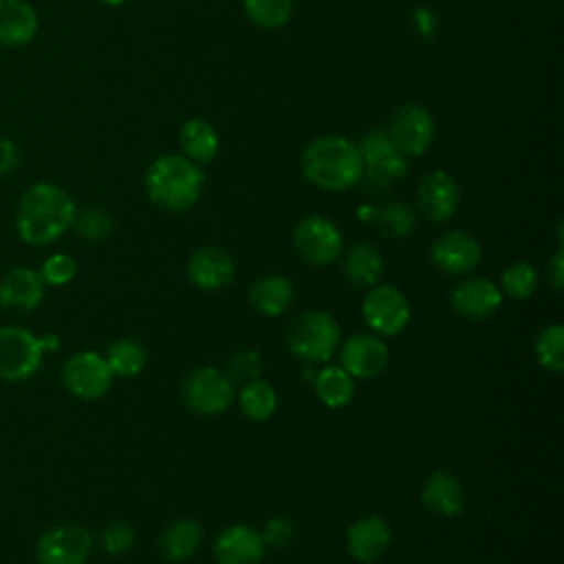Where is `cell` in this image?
<instances>
[{
    "mask_svg": "<svg viewBox=\"0 0 564 564\" xmlns=\"http://www.w3.org/2000/svg\"><path fill=\"white\" fill-rule=\"evenodd\" d=\"M75 218L73 198L53 183L31 185L15 212V227L24 242L42 247L55 242Z\"/></svg>",
    "mask_w": 564,
    "mask_h": 564,
    "instance_id": "1",
    "label": "cell"
},
{
    "mask_svg": "<svg viewBox=\"0 0 564 564\" xmlns=\"http://www.w3.org/2000/svg\"><path fill=\"white\" fill-rule=\"evenodd\" d=\"M302 174L326 192H344L357 185L364 161L359 148L339 134H328L311 141L300 159Z\"/></svg>",
    "mask_w": 564,
    "mask_h": 564,
    "instance_id": "2",
    "label": "cell"
},
{
    "mask_svg": "<svg viewBox=\"0 0 564 564\" xmlns=\"http://www.w3.org/2000/svg\"><path fill=\"white\" fill-rule=\"evenodd\" d=\"M203 181V170L194 161L163 154L150 163L143 183L154 205L167 212H185L198 200Z\"/></svg>",
    "mask_w": 564,
    "mask_h": 564,
    "instance_id": "3",
    "label": "cell"
},
{
    "mask_svg": "<svg viewBox=\"0 0 564 564\" xmlns=\"http://www.w3.org/2000/svg\"><path fill=\"white\" fill-rule=\"evenodd\" d=\"M57 348V337H35L20 326L0 328V379L18 383L31 379L42 364L44 350Z\"/></svg>",
    "mask_w": 564,
    "mask_h": 564,
    "instance_id": "4",
    "label": "cell"
},
{
    "mask_svg": "<svg viewBox=\"0 0 564 564\" xmlns=\"http://www.w3.org/2000/svg\"><path fill=\"white\" fill-rule=\"evenodd\" d=\"M339 344V326L326 311H304L286 328L289 350L308 364L328 361Z\"/></svg>",
    "mask_w": 564,
    "mask_h": 564,
    "instance_id": "5",
    "label": "cell"
},
{
    "mask_svg": "<svg viewBox=\"0 0 564 564\" xmlns=\"http://www.w3.org/2000/svg\"><path fill=\"white\" fill-rule=\"evenodd\" d=\"M181 397L192 412L212 416L229 408L234 401V383L218 368L200 366L183 377Z\"/></svg>",
    "mask_w": 564,
    "mask_h": 564,
    "instance_id": "6",
    "label": "cell"
},
{
    "mask_svg": "<svg viewBox=\"0 0 564 564\" xmlns=\"http://www.w3.org/2000/svg\"><path fill=\"white\" fill-rule=\"evenodd\" d=\"M59 377H62L64 388L70 394L90 401V399L104 397L110 390L115 375H112L106 357H101L99 352H93V350H84V352L70 355L64 361Z\"/></svg>",
    "mask_w": 564,
    "mask_h": 564,
    "instance_id": "7",
    "label": "cell"
},
{
    "mask_svg": "<svg viewBox=\"0 0 564 564\" xmlns=\"http://www.w3.org/2000/svg\"><path fill=\"white\" fill-rule=\"evenodd\" d=\"M293 247L308 264L324 267L339 258L344 240L339 229L328 218L306 216L293 229Z\"/></svg>",
    "mask_w": 564,
    "mask_h": 564,
    "instance_id": "8",
    "label": "cell"
},
{
    "mask_svg": "<svg viewBox=\"0 0 564 564\" xmlns=\"http://www.w3.org/2000/svg\"><path fill=\"white\" fill-rule=\"evenodd\" d=\"M361 313L366 324L379 333V335H397L401 333L408 322H410V306L405 295L392 286V284H381L368 291L361 304Z\"/></svg>",
    "mask_w": 564,
    "mask_h": 564,
    "instance_id": "9",
    "label": "cell"
},
{
    "mask_svg": "<svg viewBox=\"0 0 564 564\" xmlns=\"http://www.w3.org/2000/svg\"><path fill=\"white\" fill-rule=\"evenodd\" d=\"M93 538L79 524H59L42 533L37 540L40 564H84L90 555Z\"/></svg>",
    "mask_w": 564,
    "mask_h": 564,
    "instance_id": "10",
    "label": "cell"
},
{
    "mask_svg": "<svg viewBox=\"0 0 564 564\" xmlns=\"http://www.w3.org/2000/svg\"><path fill=\"white\" fill-rule=\"evenodd\" d=\"M388 134L405 156L423 154L434 139V121L419 104H403L390 119Z\"/></svg>",
    "mask_w": 564,
    "mask_h": 564,
    "instance_id": "11",
    "label": "cell"
},
{
    "mask_svg": "<svg viewBox=\"0 0 564 564\" xmlns=\"http://www.w3.org/2000/svg\"><path fill=\"white\" fill-rule=\"evenodd\" d=\"M430 258L443 273L463 275L476 269V264L480 262V245L471 234L452 229L434 240Z\"/></svg>",
    "mask_w": 564,
    "mask_h": 564,
    "instance_id": "12",
    "label": "cell"
},
{
    "mask_svg": "<svg viewBox=\"0 0 564 564\" xmlns=\"http://www.w3.org/2000/svg\"><path fill=\"white\" fill-rule=\"evenodd\" d=\"M339 359H341V368L350 377L372 379L386 370L390 352L379 337L368 333H357L341 344Z\"/></svg>",
    "mask_w": 564,
    "mask_h": 564,
    "instance_id": "13",
    "label": "cell"
},
{
    "mask_svg": "<svg viewBox=\"0 0 564 564\" xmlns=\"http://www.w3.org/2000/svg\"><path fill=\"white\" fill-rule=\"evenodd\" d=\"M458 185L443 170L430 172L416 187V207L432 223L449 220L458 207Z\"/></svg>",
    "mask_w": 564,
    "mask_h": 564,
    "instance_id": "14",
    "label": "cell"
},
{
    "mask_svg": "<svg viewBox=\"0 0 564 564\" xmlns=\"http://www.w3.org/2000/svg\"><path fill=\"white\" fill-rule=\"evenodd\" d=\"M452 308L471 322H480L491 317L500 304H502V293L500 289L487 280V278H469L458 282L452 293H449Z\"/></svg>",
    "mask_w": 564,
    "mask_h": 564,
    "instance_id": "15",
    "label": "cell"
},
{
    "mask_svg": "<svg viewBox=\"0 0 564 564\" xmlns=\"http://www.w3.org/2000/svg\"><path fill=\"white\" fill-rule=\"evenodd\" d=\"M359 154L364 161V170L377 174L386 181H397L408 172L405 154L392 143L386 130H372L361 137Z\"/></svg>",
    "mask_w": 564,
    "mask_h": 564,
    "instance_id": "16",
    "label": "cell"
},
{
    "mask_svg": "<svg viewBox=\"0 0 564 564\" xmlns=\"http://www.w3.org/2000/svg\"><path fill=\"white\" fill-rule=\"evenodd\" d=\"M264 540L253 527L234 524L218 533L214 555L218 564H260L264 557Z\"/></svg>",
    "mask_w": 564,
    "mask_h": 564,
    "instance_id": "17",
    "label": "cell"
},
{
    "mask_svg": "<svg viewBox=\"0 0 564 564\" xmlns=\"http://www.w3.org/2000/svg\"><path fill=\"white\" fill-rule=\"evenodd\" d=\"M390 546V529L379 516H366L346 531V549L357 562H377Z\"/></svg>",
    "mask_w": 564,
    "mask_h": 564,
    "instance_id": "18",
    "label": "cell"
},
{
    "mask_svg": "<svg viewBox=\"0 0 564 564\" xmlns=\"http://www.w3.org/2000/svg\"><path fill=\"white\" fill-rule=\"evenodd\" d=\"M236 264L231 256L220 247H203L187 262L189 280L207 291L227 286L234 280Z\"/></svg>",
    "mask_w": 564,
    "mask_h": 564,
    "instance_id": "19",
    "label": "cell"
},
{
    "mask_svg": "<svg viewBox=\"0 0 564 564\" xmlns=\"http://www.w3.org/2000/svg\"><path fill=\"white\" fill-rule=\"evenodd\" d=\"M44 297V280L40 271L15 267L0 280V306L33 311Z\"/></svg>",
    "mask_w": 564,
    "mask_h": 564,
    "instance_id": "20",
    "label": "cell"
},
{
    "mask_svg": "<svg viewBox=\"0 0 564 564\" xmlns=\"http://www.w3.org/2000/svg\"><path fill=\"white\" fill-rule=\"evenodd\" d=\"M421 500L434 513L454 518L465 507V489L449 471H432L421 487Z\"/></svg>",
    "mask_w": 564,
    "mask_h": 564,
    "instance_id": "21",
    "label": "cell"
},
{
    "mask_svg": "<svg viewBox=\"0 0 564 564\" xmlns=\"http://www.w3.org/2000/svg\"><path fill=\"white\" fill-rule=\"evenodd\" d=\"M37 33V13L26 0H0V44L24 46Z\"/></svg>",
    "mask_w": 564,
    "mask_h": 564,
    "instance_id": "22",
    "label": "cell"
},
{
    "mask_svg": "<svg viewBox=\"0 0 564 564\" xmlns=\"http://www.w3.org/2000/svg\"><path fill=\"white\" fill-rule=\"evenodd\" d=\"M249 302L260 315L278 317L293 302V282L284 275L260 278L249 291Z\"/></svg>",
    "mask_w": 564,
    "mask_h": 564,
    "instance_id": "23",
    "label": "cell"
},
{
    "mask_svg": "<svg viewBox=\"0 0 564 564\" xmlns=\"http://www.w3.org/2000/svg\"><path fill=\"white\" fill-rule=\"evenodd\" d=\"M203 542V529L196 520H187V518H181V520H174L163 538H161V553L170 560V562H183V560H189L198 546Z\"/></svg>",
    "mask_w": 564,
    "mask_h": 564,
    "instance_id": "24",
    "label": "cell"
},
{
    "mask_svg": "<svg viewBox=\"0 0 564 564\" xmlns=\"http://www.w3.org/2000/svg\"><path fill=\"white\" fill-rule=\"evenodd\" d=\"M383 271V258L370 242L355 245L344 258V275L355 286H372Z\"/></svg>",
    "mask_w": 564,
    "mask_h": 564,
    "instance_id": "25",
    "label": "cell"
},
{
    "mask_svg": "<svg viewBox=\"0 0 564 564\" xmlns=\"http://www.w3.org/2000/svg\"><path fill=\"white\" fill-rule=\"evenodd\" d=\"M181 148L189 161L209 163L218 150V134L205 119H189L178 132Z\"/></svg>",
    "mask_w": 564,
    "mask_h": 564,
    "instance_id": "26",
    "label": "cell"
},
{
    "mask_svg": "<svg viewBox=\"0 0 564 564\" xmlns=\"http://www.w3.org/2000/svg\"><path fill=\"white\" fill-rule=\"evenodd\" d=\"M315 392L328 408H341L355 397L352 377L339 366H326L315 375Z\"/></svg>",
    "mask_w": 564,
    "mask_h": 564,
    "instance_id": "27",
    "label": "cell"
},
{
    "mask_svg": "<svg viewBox=\"0 0 564 564\" xmlns=\"http://www.w3.org/2000/svg\"><path fill=\"white\" fill-rule=\"evenodd\" d=\"M240 410L247 419L251 421H267L275 405H278V397H275V390L269 381L264 379H251L242 386L240 390Z\"/></svg>",
    "mask_w": 564,
    "mask_h": 564,
    "instance_id": "28",
    "label": "cell"
},
{
    "mask_svg": "<svg viewBox=\"0 0 564 564\" xmlns=\"http://www.w3.org/2000/svg\"><path fill=\"white\" fill-rule=\"evenodd\" d=\"M372 223L379 227V231L388 238H405L414 231L416 218L414 212L403 203H388L379 209H372L370 214Z\"/></svg>",
    "mask_w": 564,
    "mask_h": 564,
    "instance_id": "29",
    "label": "cell"
},
{
    "mask_svg": "<svg viewBox=\"0 0 564 564\" xmlns=\"http://www.w3.org/2000/svg\"><path fill=\"white\" fill-rule=\"evenodd\" d=\"M106 361H108L112 375L134 377L145 366V350L134 339H117L110 344Z\"/></svg>",
    "mask_w": 564,
    "mask_h": 564,
    "instance_id": "30",
    "label": "cell"
},
{
    "mask_svg": "<svg viewBox=\"0 0 564 564\" xmlns=\"http://www.w3.org/2000/svg\"><path fill=\"white\" fill-rule=\"evenodd\" d=\"M535 357L549 372H562L564 368V328L562 324H551L535 337Z\"/></svg>",
    "mask_w": 564,
    "mask_h": 564,
    "instance_id": "31",
    "label": "cell"
},
{
    "mask_svg": "<svg viewBox=\"0 0 564 564\" xmlns=\"http://www.w3.org/2000/svg\"><path fill=\"white\" fill-rule=\"evenodd\" d=\"M247 18L262 29H278L289 22L293 2L291 0H242Z\"/></svg>",
    "mask_w": 564,
    "mask_h": 564,
    "instance_id": "32",
    "label": "cell"
},
{
    "mask_svg": "<svg viewBox=\"0 0 564 564\" xmlns=\"http://www.w3.org/2000/svg\"><path fill=\"white\" fill-rule=\"evenodd\" d=\"M538 282H540V275H538L535 267L529 262H522V260L509 264L502 273V289L507 291V295H511L516 300L531 297L538 289Z\"/></svg>",
    "mask_w": 564,
    "mask_h": 564,
    "instance_id": "33",
    "label": "cell"
},
{
    "mask_svg": "<svg viewBox=\"0 0 564 564\" xmlns=\"http://www.w3.org/2000/svg\"><path fill=\"white\" fill-rule=\"evenodd\" d=\"M73 227L86 240H104L112 231V220L104 209L88 207V209H82L79 214L75 212Z\"/></svg>",
    "mask_w": 564,
    "mask_h": 564,
    "instance_id": "34",
    "label": "cell"
},
{
    "mask_svg": "<svg viewBox=\"0 0 564 564\" xmlns=\"http://www.w3.org/2000/svg\"><path fill=\"white\" fill-rule=\"evenodd\" d=\"M75 271H77V262L68 253H53L51 258L44 260L40 275L44 282L59 286V284L70 282Z\"/></svg>",
    "mask_w": 564,
    "mask_h": 564,
    "instance_id": "35",
    "label": "cell"
},
{
    "mask_svg": "<svg viewBox=\"0 0 564 564\" xmlns=\"http://www.w3.org/2000/svg\"><path fill=\"white\" fill-rule=\"evenodd\" d=\"M134 544V531L126 522H112L101 531V546L110 555H121Z\"/></svg>",
    "mask_w": 564,
    "mask_h": 564,
    "instance_id": "36",
    "label": "cell"
},
{
    "mask_svg": "<svg viewBox=\"0 0 564 564\" xmlns=\"http://www.w3.org/2000/svg\"><path fill=\"white\" fill-rule=\"evenodd\" d=\"M260 372V359L256 352H238L227 361V377L234 381H251L258 379Z\"/></svg>",
    "mask_w": 564,
    "mask_h": 564,
    "instance_id": "37",
    "label": "cell"
},
{
    "mask_svg": "<svg viewBox=\"0 0 564 564\" xmlns=\"http://www.w3.org/2000/svg\"><path fill=\"white\" fill-rule=\"evenodd\" d=\"M291 538H293V524L289 518H271L262 533L264 544H275V546L291 542Z\"/></svg>",
    "mask_w": 564,
    "mask_h": 564,
    "instance_id": "38",
    "label": "cell"
},
{
    "mask_svg": "<svg viewBox=\"0 0 564 564\" xmlns=\"http://www.w3.org/2000/svg\"><path fill=\"white\" fill-rule=\"evenodd\" d=\"M20 165V150L11 139H0V176L13 172Z\"/></svg>",
    "mask_w": 564,
    "mask_h": 564,
    "instance_id": "39",
    "label": "cell"
},
{
    "mask_svg": "<svg viewBox=\"0 0 564 564\" xmlns=\"http://www.w3.org/2000/svg\"><path fill=\"white\" fill-rule=\"evenodd\" d=\"M546 278H549L553 291L560 293L562 286H564V251L562 249H557L549 258V262H546Z\"/></svg>",
    "mask_w": 564,
    "mask_h": 564,
    "instance_id": "40",
    "label": "cell"
},
{
    "mask_svg": "<svg viewBox=\"0 0 564 564\" xmlns=\"http://www.w3.org/2000/svg\"><path fill=\"white\" fill-rule=\"evenodd\" d=\"M101 4H108V7H119V4H123L126 0H99Z\"/></svg>",
    "mask_w": 564,
    "mask_h": 564,
    "instance_id": "41",
    "label": "cell"
}]
</instances>
